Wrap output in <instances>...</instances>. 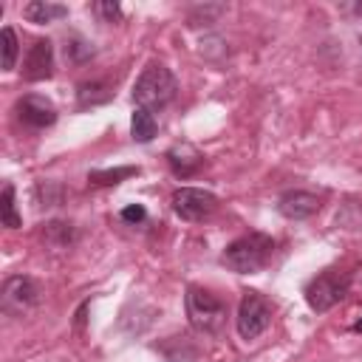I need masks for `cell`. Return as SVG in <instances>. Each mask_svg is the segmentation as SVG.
Returning a JSON list of instances; mask_svg holds the SVG:
<instances>
[{
    "label": "cell",
    "mask_w": 362,
    "mask_h": 362,
    "mask_svg": "<svg viewBox=\"0 0 362 362\" xmlns=\"http://www.w3.org/2000/svg\"><path fill=\"white\" fill-rule=\"evenodd\" d=\"M175 93H178V82H175L173 71L167 65H161V62H150L139 74V79L133 85V102H136V107H144L150 113L167 107L175 99Z\"/></svg>",
    "instance_id": "obj_2"
},
{
    "label": "cell",
    "mask_w": 362,
    "mask_h": 362,
    "mask_svg": "<svg viewBox=\"0 0 362 362\" xmlns=\"http://www.w3.org/2000/svg\"><path fill=\"white\" fill-rule=\"evenodd\" d=\"M356 11H359V14H362V3H359V6H356Z\"/></svg>",
    "instance_id": "obj_23"
},
{
    "label": "cell",
    "mask_w": 362,
    "mask_h": 362,
    "mask_svg": "<svg viewBox=\"0 0 362 362\" xmlns=\"http://www.w3.org/2000/svg\"><path fill=\"white\" fill-rule=\"evenodd\" d=\"M139 167H116V170H93L88 173V181L96 184V187H110V184H119L122 178H130L136 175Z\"/></svg>",
    "instance_id": "obj_16"
},
{
    "label": "cell",
    "mask_w": 362,
    "mask_h": 362,
    "mask_svg": "<svg viewBox=\"0 0 362 362\" xmlns=\"http://www.w3.org/2000/svg\"><path fill=\"white\" fill-rule=\"evenodd\" d=\"M14 116L20 124L31 127V130H45L57 122V107L51 99L40 96V93H25L17 99L14 105Z\"/></svg>",
    "instance_id": "obj_8"
},
{
    "label": "cell",
    "mask_w": 362,
    "mask_h": 362,
    "mask_svg": "<svg viewBox=\"0 0 362 362\" xmlns=\"http://www.w3.org/2000/svg\"><path fill=\"white\" fill-rule=\"evenodd\" d=\"M54 76V45L51 40H34L23 59V79L28 82H42Z\"/></svg>",
    "instance_id": "obj_9"
},
{
    "label": "cell",
    "mask_w": 362,
    "mask_h": 362,
    "mask_svg": "<svg viewBox=\"0 0 362 362\" xmlns=\"http://www.w3.org/2000/svg\"><path fill=\"white\" fill-rule=\"evenodd\" d=\"M156 133H158V119H156V113H150V110H144V107H136L133 116H130V136H133V141L147 144V141H153Z\"/></svg>",
    "instance_id": "obj_13"
},
{
    "label": "cell",
    "mask_w": 362,
    "mask_h": 362,
    "mask_svg": "<svg viewBox=\"0 0 362 362\" xmlns=\"http://www.w3.org/2000/svg\"><path fill=\"white\" fill-rule=\"evenodd\" d=\"M187 317H189V325L201 334H221L223 325H226V317H229V305L212 294L209 288H201V286H189L187 288Z\"/></svg>",
    "instance_id": "obj_3"
},
{
    "label": "cell",
    "mask_w": 362,
    "mask_h": 362,
    "mask_svg": "<svg viewBox=\"0 0 362 362\" xmlns=\"http://www.w3.org/2000/svg\"><path fill=\"white\" fill-rule=\"evenodd\" d=\"M119 218L127 221V223H141V221H147V209L141 204H130V206H124L119 212Z\"/></svg>",
    "instance_id": "obj_21"
},
{
    "label": "cell",
    "mask_w": 362,
    "mask_h": 362,
    "mask_svg": "<svg viewBox=\"0 0 362 362\" xmlns=\"http://www.w3.org/2000/svg\"><path fill=\"white\" fill-rule=\"evenodd\" d=\"M320 204H322L320 195H314L308 189H286L277 198V212L288 221H305L320 212Z\"/></svg>",
    "instance_id": "obj_10"
},
{
    "label": "cell",
    "mask_w": 362,
    "mask_h": 362,
    "mask_svg": "<svg viewBox=\"0 0 362 362\" xmlns=\"http://www.w3.org/2000/svg\"><path fill=\"white\" fill-rule=\"evenodd\" d=\"M0 221L6 229H20L23 218L17 215V206H14V184H6L3 187V195H0Z\"/></svg>",
    "instance_id": "obj_14"
},
{
    "label": "cell",
    "mask_w": 362,
    "mask_h": 362,
    "mask_svg": "<svg viewBox=\"0 0 362 362\" xmlns=\"http://www.w3.org/2000/svg\"><path fill=\"white\" fill-rule=\"evenodd\" d=\"M274 255V238L266 235V232H246L240 238H235L223 255H221V263L238 274H255L260 272Z\"/></svg>",
    "instance_id": "obj_1"
},
{
    "label": "cell",
    "mask_w": 362,
    "mask_h": 362,
    "mask_svg": "<svg viewBox=\"0 0 362 362\" xmlns=\"http://www.w3.org/2000/svg\"><path fill=\"white\" fill-rule=\"evenodd\" d=\"M3 311L11 314V317H23L25 311H31L37 303H40V288L31 277L25 274H14L3 283Z\"/></svg>",
    "instance_id": "obj_7"
},
{
    "label": "cell",
    "mask_w": 362,
    "mask_h": 362,
    "mask_svg": "<svg viewBox=\"0 0 362 362\" xmlns=\"http://www.w3.org/2000/svg\"><path fill=\"white\" fill-rule=\"evenodd\" d=\"M272 314H274V308L260 291H243L240 305H238V317H235V328H238L240 339H246V342L257 339L269 328Z\"/></svg>",
    "instance_id": "obj_5"
},
{
    "label": "cell",
    "mask_w": 362,
    "mask_h": 362,
    "mask_svg": "<svg viewBox=\"0 0 362 362\" xmlns=\"http://www.w3.org/2000/svg\"><path fill=\"white\" fill-rule=\"evenodd\" d=\"M93 11L105 17V23H122V6L116 0H102V3H93Z\"/></svg>",
    "instance_id": "obj_20"
},
{
    "label": "cell",
    "mask_w": 362,
    "mask_h": 362,
    "mask_svg": "<svg viewBox=\"0 0 362 362\" xmlns=\"http://www.w3.org/2000/svg\"><path fill=\"white\" fill-rule=\"evenodd\" d=\"M23 17H25L28 23L45 25V23H54V20L68 17V6H59V3H45V0H31L28 6H23Z\"/></svg>",
    "instance_id": "obj_12"
},
{
    "label": "cell",
    "mask_w": 362,
    "mask_h": 362,
    "mask_svg": "<svg viewBox=\"0 0 362 362\" xmlns=\"http://www.w3.org/2000/svg\"><path fill=\"white\" fill-rule=\"evenodd\" d=\"M167 161H170V167H173V173H175V175L187 178V175H192V173L204 164V156H201L192 144L181 141V144H175V147H170V150H167Z\"/></svg>",
    "instance_id": "obj_11"
},
{
    "label": "cell",
    "mask_w": 362,
    "mask_h": 362,
    "mask_svg": "<svg viewBox=\"0 0 362 362\" xmlns=\"http://www.w3.org/2000/svg\"><path fill=\"white\" fill-rule=\"evenodd\" d=\"M170 204H173V212L181 221H189V223L206 221L218 209V198L209 189H198V187H178L173 192Z\"/></svg>",
    "instance_id": "obj_6"
},
{
    "label": "cell",
    "mask_w": 362,
    "mask_h": 362,
    "mask_svg": "<svg viewBox=\"0 0 362 362\" xmlns=\"http://www.w3.org/2000/svg\"><path fill=\"white\" fill-rule=\"evenodd\" d=\"M76 96H79V105L85 107V105H102V102H107L113 96V90L105 82H82L79 90H76Z\"/></svg>",
    "instance_id": "obj_15"
},
{
    "label": "cell",
    "mask_w": 362,
    "mask_h": 362,
    "mask_svg": "<svg viewBox=\"0 0 362 362\" xmlns=\"http://www.w3.org/2000/svg\"><path fill=\"white\" fill-rule=\"evenodd\" d=\"M42 238L51 243V246H68L71 240H74V229H71V223H62V221H51V223H45V232H42Z\"/></svg>",
    "instance_id": "obj_17"
},
{
    "label": "cell",
    "mask_w": 362,
    "mask_h": 362,
    "mask_svg": "<svg viewBox=\"0 0 362 362\" xmlns=\"http://www.w3.org/2000/svg\"><path fill=\"white\" fill-rule=\"evenodd\" d=\"M351 288V274L348 272H339V269H325L320 272L314 280H308L305 286V303L311 311L317 314H325L328 308H334Z\"/></svg>",
    "instance_id": "obj_4"
},
{
    "label": "cell",
    "mask_w": 362,
    "mask_h": 362,
    "mask_svg": "<svg viewBox=\"0 0 362 362\" xmlns=\"http://www.w3.org/2000/svg\"><path fill=\"white\" fill-rule=\"evenodd\" d=\"M354 331H356V334H362V320H359V322L354 325Z\"/></svg>",
    "instance_id": "obj_22"
},
{
    "label": "cell",
    "mask_w": 362,
    "mask_h": 362,
    "mask_svg": "<svg viewBox=\"0 0 362 362\" xmlns=\"http://www.w3.org/2000/svg\"><path fill=\"white\" fill-rule=\"evenodd\" d=\"M3 71H11L14 65H17V54H20V48H17V34H14V28L11 25H3Z\"/></svg>",
    "instance_id": "obj_18"
},
{
    "label": "cell",
    "mask_w": 362,
    "mask_h": 362,
    "mask_svg": "<svg viewBox=\"0 0 362 362\" xmlns=\"http://www.w3.org/2000/svg\"><path fill=\"white\" fill-rule=\"evenodd\" d=\"M93 54V48L85 42V40H79V37H65V59H71V62H82V59H88Z\"/></svg>",
    "instance_id": "obj_19"
}]
</instances>
